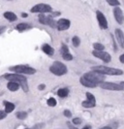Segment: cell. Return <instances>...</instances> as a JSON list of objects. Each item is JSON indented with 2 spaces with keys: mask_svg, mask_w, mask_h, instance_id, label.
Masks as SVG:
<instances>
[{
  "mask_svg": "<svg viewBox=\"0 0 124 129\" xmlns=\"http://www.w3.org/2000/svg\"><path fill=\"white\" fill-rule=\"evenodd\" d=\"M4 79L8 80L9 82H15L17 84L21 85V87L24 89V91H28V85H27V82H26V78L23 75L20 74H5L3 76Z\"/></svg>",
  "mask_w": 124,
  "mask_h": 129,
  "instance_id": "1",
  "label": "cell"
},
{
  "mask_svg": "<svg viewBox=\"0 0 124 129\" xmlns=\"http://www.w3.org/2000/svg\"><path fill=\"white\" fill-rule=\"evenodd\" d=\"M92 71L100 73L102 75H110V76H120L123 74V71L116 68H111L108 66H94L91 68Z\"/></svg>",
  "mask_w": 124,
  "mask_h": 129,
  "instance_id": "2",
  "label": "cell"
},
{
  "mask_svg": "<svg viewBox=\"0 0 124 129\" xmlns=\"http://www.w3.org/2000/svg\"><path fill=\"white\" fill-rule=\"evenodd\" d=\"M50 71L52 72V74L56 75V76H63L67 73V67L65 64H63L60 61H55L53 62V64L50 67Z\"/></svg>",
  "mask_w": 124,
  "mask_h": 129,
  "instance_id": "3",
  "label": "cell"
},
{
  "mask_svg": "<svg viewBox=\"0 0 124 129\" xmlns=\"http://www.w3.org/2000/svg\"><path fill=\"white\" fill-rule=\"evenodd\" d=\"M84 77H85L86 80H88V81H90V82H92V83H94V84H101L102 83H104L103 81L105 80L104 75H102V74H100V73H97V72H94V71L85 73Z\"/></svg>",
  "mask_w": 124,
  "mask_h": 129,
  "instance_id": "4",
  "label": "cell"
},
{
  "mask_svg": "<svg viewBox=\"0 0 124 129\" xmlns=\"http://www.w3.org/2000/svg\"><path fill=\"white\" fill-rule=\"evenodd\" d=\"M11 71H14L16 74H27V75H33L36 73V69L32 67L26 66V65H17L10 68Z\"/></svg>",
  "mask_w": 124,
  "mask_h": 129,
  "instance_id": "5",
  "label": "cell"
},
{
  "mask_svg": "<svg viewBox=\"0 0 124 129\" xmlns=\"http://www.w3.org/2000/svg\"><path fill=\"white\" fill-rule=\"evenodd\" d=\"M31 12L32 13H52V7L48 4H44V3H40V4H37L33 7L31 9Z\"/></svg>",
  "mask_w": 124,
  "mask_h": 129,
  "instance_id": "6",
  "label": "cell"
},
{
  "mask_svg": "<svg viewBox=\"0 0 124 129\" xmlns=\"http://www.w3.org/2000/svg\"><path fill=\"white\" fill-rule=\"evenodd\" d=\"M100 86L103 88V89H106V90H123L124 86L122 84H114V83H109V82H104L100 84Z\"/></svg>",
  "mask_w": 124,
  "mask_h": 129,
  "instance_id": "7",
  "label": "cell"
},
{
  "mask_svg": "<svg viewBox=\"0 0 124 129\" xmlns=\"http://www.w3.org/2000/svg\"><path fill=\"white\" fill-rule=\"evenodd\" d=\"M92 54H93L94 56H96L97 58L102 59L105 63H109V62H111V54L108 53V52H104V51H93V52H92Z\"/></svg>",
  "mask_w": 124,
  "mask_h": 129,
  "instance_id": "8",
  "label": "cell"
},
{
  "mask_svg": "<svg viewBox=\"0 0 124 129\" xmlns=\"http://www.w3.org/2000/svg\"><path fill=\"white\" fill-rule=\"evenodd\" d=\"M86 97H87V100L84 101L81 103V105L85 108H93V107H95L96 106V100H95L94 95L90 92H86Z\"/></svg>",
  "mask_w": 124,
  "mask_h": 129,
  "instance_id": "9",
  "label": "cell"
},
{
  "mask_svg": "<svg viewBox=\"0 0 124 129\" xmlns=\"http://www.w3.org/2000/svg\"><path fill=\"white\" fill-rule=\"evenodd\" d=\"M39 21L43 24H47V25L52 26V28H54L56 26V23L54 22V19H52V17L49 16V17H46L45 15L41 14L39 16Z\"/></svg>",
  "mask_w": 124,
  "mask_h": 129,
  "instance_id": "10",
  "label": "cell"
},
{
  "mask_svg": "<svg viewBox=\"0 0 124 129\" xmlns=\"http://www.w3.org/2000/svg\"><path fill=\"white\" fill-rule=\"evenodd\" d=\"M96 17H97V20H98L100 27L102 29H107L108 28V21H107V19L104 16V14L101 13L100 11H97L96 12Z\"/></svg>",
  "mask_w": 124,
  "mask_h": 129,
  "instance_id": "11",
  "label": "cell"
},
{
  "mask_svg": "<svg viewBox=\"0 0 124 129\" xmlns=\"http://www.w3.org/2000/svg\"><path fill=\"white\" fill-rule=\"evenodd\" d=\"M70 25H71V22H70L69 19H61L56 22V27H57V29L60 30V31L67 30L70 27Z\"/></svg>",
  "mask_w": 124,
  "mask_h": 129,
  "instance_id": "12",
  "label": "cell"
},
{
  "mask_svg": "<svg viewBox=\"0 0 124 129\" xmlns=\"http://www.w3.org/2000/svg\"><path fill=\"white\" fill-rule=\"evenodd\" d=\"M113 15H114V18H115V20L117 21L119 24H122L124 22V15H123V12H122V10L120 9V8H114V10H113Z\"/></svg>",
  "mask_w": 124,
  "mask_h": 129,
  "instance_id": "13",
  "label": "cell"
},
{
  "mask_svg": "<svg viewBox=\"0 0 124 129\" xmlns=\"http://www.w3.org/2000/svg\"><path fill=\"white\" fill-rule=\"evenodd\" d=\"M115 36H116V39H117L118 43L120 44L121 46V48H123L124 49V34L122 32V30L121 29H115Z\"/></svg>",
  "mask_w": 124,
  "mask_h": 129,
  "instance_id": "14",
  "label": "cell"
},
{
  "mask_svg": "<svg viewBox=\"0 0 124 129\" xmlns=\"http://www.w3.org/2000/svg\"><path fill=\"white\" fill-rule=\"evenodd\" d=\"M79 82H80V84H82L84 86H86V87H91V88H93V87H96V86L98 85V84H94V83H92V82H90V81L86 80L85 77L80 78Z\"/></svg>",
  "mask_w": 124,
  "mask_h": 129,
  "instance_id": "15",
  "label": "cell"
},
{
  "mask_svg": "<svg viewBox=\"0 0 124 129\" xmlns=\"http://www.w3.org/2000/svg\"><path fill=\"white\" fill-rule=\"evenodd\" d=\"M42 51L45 52V53H47L48 55H52V54L54 53V50H53L50 45H48V44L43 45V47H42Z\"/></svg>",
  "mask_w": 124,
  "mask_h": 129,
  "instance_id": "16",
  "label": "cell"
},
{
  "mask_svg": "<svg viewBox=\"0 0 124 129\" xmlns=\"http://www.w3.org/2000/svg\"><path fill=\"white\" fill-rule=\"evenodd\" d=\"M4 18H6L9 21H15V20H17V16H16V14L13 13V12H5L4 13Z\"/></svg>",
  "mask_w": 124,
  "mask_h": 129,
  "instance_id": "17",
  "label": "cell"
},
{
  "mask_svg": "<svg viewBox=\"0 0 124 129\" xmlns=\"http://www.w3.org/2000/svg\"><path fill=\"white\" fill-rule=\"evenodd\" d=\"M7 87H8V89L11 91H17L19 89V87H20V84H17V83H15V82H9L8 84H7Z\"/></svg>",
  "mask_w": 124,
  "mask_h": 129,
  "instance_id": "18",
  "label": "cell"
},
{
  "mask_svg": "<svg viewBox=\"0 0 124 129\" xmlns=\"http://www.w3.org/2000/svg\"><path fill=\"white\" fill-rule=\"evenodd\" d=\"M16 28H17L18 31L23 32V31H25V30H27V29L31 28V25H29V24H27V23H19Z\"/></svg>",
  "mask_w": 124,
  "mask_h": 129,
  "instance_id": "19",
  "label": "cell"
},
{
  "mask_svg": "<svg viewBox=\"0 0 124 129\" xmlns=\"http://www.w3.org/2000/svg\"><path fill=\"white\" fill-rule=\"evenodd\" d=\"M4 104H5V112H6L7 114H10V113H12L15 110V105L13 103H11V102H4Z\"/></svg>",
  "mask_w": 124,
  "mask_h": 129,
  "instance_id": "20",
  "label": "cell"
},
{
  "mask_svg": "<svg viewBox=\"0 0 124 129\" xmlns=\"http://www.w3.org/2000/svg\"><path fill=\"white\" fill-rule=\"evenodd\" d=\"M69 94V89L68 88H60L57 91V95L59 97H62V98H65V97L68 96Z\"/></svg>",
  "mask_w": 124,
  "mask_h": 129,
  "instance_id": "21",
  "label": "cell"
},
{
  "mask_svg": "<svg viewBox=\"0 0 124 129\" xmlns=\"http://www.w3.org/2000/svg\"><path fill=\"white\" fill-rule=\"evenodd\" d=\"M93 48L95 49V51H104L105 50L104 45H102L101 43H95L93 45Z\"/></svg>",
  "mask_w": 124,
  "mask_h": 129,
  "instance_id": "22",
  "label": "cell"
},
{
  "mask_svg": "<svg viewBox=\"0 0 124 129\" xmlns=\"http://www.w3.org/2000/svg\"><path fill=\"white\" fill-rule=\"evenodd\" d=\"M72 43L73 45H74V47H78L79 44H80V40H79V38H78V36H75L72 39Z\"/></svg>",
  "mask_w": 124,
  "mask_h": 129,
  "instance_id": "23",
  "label": "cell"
},
{
  "mask_svg": "<svg viewBox=\"0 0 124 129\" xmlns=\"http://www.w3.org/2000/svg\"><path fill=\"white\" fill-rule=\"evenodd\" d=\"M48 105L50 106V107H54V106H56V100L54 99V98H49L48 99Z\"/></svg>",
  "mask_w": 124,
  "mask_h": 129,
  "instance_id": "24",
  "label": "cell"
},
{
  "mask_svg": "<svg viewBox=\"0 0 124 129\" xmlns=\"http://www.w3.org/2000/svg\"><path fill=\"white\" fill-rule=\"evenodd\" d=\"M26 116H27V113H25V112H19V113H17V117L20 118V119H24Z\"/></svg>",
  "mask_w": 124,
  "mask_h": 129,
  "instance_id": "25",
  "label": "cell"
},
{
  "mask_svg": "<svg viewBox=\"0 0 124 129\" xmlns=\"http://www.w3.org/2000/svg\"><path fill=\"white\" fill-rule=\"evenodd\" d=\"M108 4H110L111 6H118L120 4V2L117 1V0H107Z\"/></svg>",
  "mask_w": 124,
  "mask_h": 129,
  "instance_id": "26",
  "label": "cell"
},
{
  "mask_svg": "<svg viewBox=\"0 0 124 129\" xmlns=\"http://www.w3.org/2000/svg\"><path fill=\"white\" fill-rule=\"evenodd\" d=\"M68 51H69V50H68V47H67L66 45H62V47H61V53H62V54L69 53Z\"/></svg>",
  "mask_w": 124,
  "mask_h": 129,
  "instance_id": "27",
  "label": "cell"
},
{
  "mask_svg": "<svg viewBox=\"0 0 124 129\" xmlns=\"http://www.w3.org/2000/svg\"><path fill=\"white\" fill-rule=\"evenodd\" d=\"M62 57L64 58L65 60H72V59H73L72 54H70V53H66V54H62Z\"/></svg>",
  "mask_w": 124,
  "mask_h": 129,
  "instance_id": "28",
  "label": "cell"
},
{
  "mask_svg": "<svg viewBox=\"0 0 124 129\" xmlns=\"http://www.w3.org/2000/svg\"><path fill=\"white\" fill-rule=\"evenodd\" d=\"M73 123H74V124H80V123H81V120H80V118L76 117V118L73 119Z\"/></svg>",
  "mask_w": 124,
  "mask_h": 129,
  "instance_id": "29",
  "label": "cell"
},
{
  "mask_svg": "<svg viewBox=\"0 0 124 129\" xmlns=\"http://www.w3.org/2000/svg\"><path fill=\"white\" fill-rule=\"evenodd\" d=\"M64 116H65L66 117H71V116H72V114H71V112L69 110H65L64 111Z\"/></svg>",
  "mask_w": 124,
  "mask_h": 129,
  "instance_id": "30",
  "label": "cell"
},
{
  "mask_svg": "<svg viewBox=\"0 0 124 129\" xmlns=\"http://www.w3.org/2000/svg\"><path fill=\"white\" fill-rule=\"evenodd\" d=\"M6 115H7L6 112H4V111H1V112H0V119H3V118H5Z\"/></svg>",
  "mask_w": 124,
  "mask_h": 129,
  "instance_id": "31",
  "label": "cell"
},
{
  "mask_svg": "<svg viewBox=\"0 0 124 129\" xmlns=\"http://www.w3.org/2000/svg\"><path fill=\"white\" fill-rule=\"evenodd\" d=\"M119 60H120V62H121V63H123V64H124V53L120 55V57H119Z\"/></svg>",
  "mask_w": 124,
  "mask_h": 129,
  "instance_id": "32",
  "label": "cell"
},
{
  "mask_svg": "<svg viewBox=\"0 0 124 129\" xmlns=\"http://www.w3.org/2000/svg\"><path fill=\"white\" fill-rule=\"evenodd\" d=\"M45 87H46V85H45V84H40L39 87H38V88H39L40 90H43V89H44Z\"/></svg>",
  "mask_w": 124,
  "mask_h": 129,
  "instance_id": "33",
  "label": "cell"
},
{
  "mask_svg": "<svg viewBox=\"0 0 124 129\" xmlns=\"http://www.w3.org/2000/svg\"><path fill=\"white\" fill-rule=\"evenodd\" d=\"M100 129H112V128H111V126H104V127H102V128Z\"/></svg>",
  "mask_w": 124,
  "mask_h": 129,
  "instance_id": "34",
  "label": "cell"
},
{
  "mask_svg": "<svg viewBox=\"0 0 124 129\" xmlns=\"http://www.w3.org/2000/svg\"><path fill=\"white\" fill-rule=\"evenodd\" d=\"M82 129H91V126H90V125H86V126H85Z\"/></svg>",
  "mask_w": 124,
  "mask_h": 129,
  "instance_id": "35",
  "label": "cell"
},
{
  "mask_svg": "<svg viewBox=\"0 0 124 129\" xmlns=\"http://www.w3.org/2000/svg\"><path fill=\"white\" fill-rule=\"evenodd\" d=\"M21 17H22V18H26V17H27V14H21Z\"/></svg>",
  "mask_w": 124,
  "mask_h": 129,
  "instance_id": "36",
  "label": "cell"
},
{
  "mask_svg": "<svg viewBox=\"0 0 124 129\" xmlns=\"http://www.w3.org/2000/svg\"><path fill=\"white\" fill-rule=\"evenodd\" d=\"M122 84V85L124 86V82H121V84Z\"/></svg>",
  "mask_w": 124,
  "mask_h": 129,
  "instance_id": "37",
  "label": "cell"
},
{
  "mask_svg": "<svg viewBox=\"0 0 124 129\" xmlns=\"http://www.w3.org/2000/svg\"><path fill=\"white\" fill-rule=\"evenodd\" d=\"M26 129H30V128H26Z\"/></svg>",
  "mask_w": 124,
  "mask_h": 129,
  "instance_id": "38",
  "label": "cell"
}]
</instances>
